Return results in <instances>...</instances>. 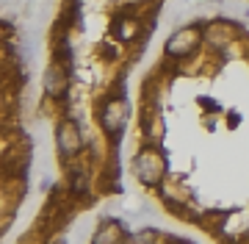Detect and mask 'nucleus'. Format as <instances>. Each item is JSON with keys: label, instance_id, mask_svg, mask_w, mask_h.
Instances as JSON below:
<instances>
[{"label": "nucleus", "instance_id": "4", "mask_svg": "<svg viewBox=\"0 0 249 244\" xmlns=\"http://www.w3.org/2000/svg\"><path fill=\"white\" fill-rule=\"evenodd\" d=\"M199 39H202L199 28H180V31H175L169 37V42H166V56H172V58L191 56L196 50V45H199Z\"/></svg>", "mask_w": 249, "mask_h": 244}, {"label": "nucleus", "instance_id": "6", "mask_svg": "<svg viewBox=\"0 0 249 244\" xmlns=\"http://www.w3.org/2000/svg\"><path fill=\"white\" fill-rule=\"evenodd\" d=\"M124 236H127V230L122 227V222H116V219H106V222L97 227L94 242H100V244H116V242H124Z\"/></svg>", "mask_w": 249, "mask_h": 244}, {"label": "nucleus", "instance_id": "8", "mask_svg": "<svg viewBox=\"0 0 249 244\" xmlns=\"http://www.w3.org/2000/svg\"><path fill=\"white\" fill-rule=\"evenodd\" d=\"M72 189H75V191H86V178H83V175H78V178L72 181Z\"/></svg>", "mask_w": 249, "mask_h": 244}, {"label": "nucleus", "instance_id": "7", "mask_svg": "<svg viewBox=\"0 0 249 244\" xmlns=\"http://www.w3.org/2000/svg\"><path fill=\"white\" fill-rule=\"evenodd\" d=\"M136 34H139V25H136V19H119V25H116V37L122 39V42H130Z\"/></svg>", "mask_w": 249, "mask_h": 244}, {"label": "nucleus", "instance_id": "3", "mask_svg": "<svg viewBox=\"0 0 249 244\" xmlns=\"http://www.w3.org/2000/svg\"><path fill=\"white\" fill-rule=\"evenodd\" d=\"M55 145L61 150L64 158H72V155L80 153V147H83V136H80V128L75 119H64L58 122L55 128Z\"/></svg>", "mask_w": 249, "mask_h": 244}, {"label": "nucleus", "instance_id": "2", "mask_svg": "<svg viewBox=\"0 0 249 244\" xmlns=\"http://www.w3.org/2000/svg\"><path fill=\"white\" fill-rule=\"evenodd\" d=\"M127 100L124 97H108L103 106H100V125H103V131H106L111 139H116V136L124 131V125H127Z\"/></svg>", "mask_w": 249, "mask_h": 244}, {"label": "nucleus", "instance_id": "5", "mask_svg": "<svg viewBox=\"0 0 249 244\" xmlns=\"http://www.w3.org/2000/svg\"><path fill=\"white\" fill-rule=\"evenodd\" d=\"M67 89H70V73H67V64L55 61L53 67H47L45 73V92L47 97H64L67 94Z\"/></svg>", "mask_w": 249, "mask_h": 244}, {"label": "nucleus", "instance_id": "1", "mask_svg": "<svg viewBox=\"0 0 249 244\" xmlns=\"http://www.w3.org/2000/svg\"><path fill=\"white\" fill-rule=\"evenodd\" d=\"M133 172L144 186H158L166 175V158L158 150H142L133 161Z\"/></svg>", "mask_w": 249, "mask_h": 244}]
</instances>
